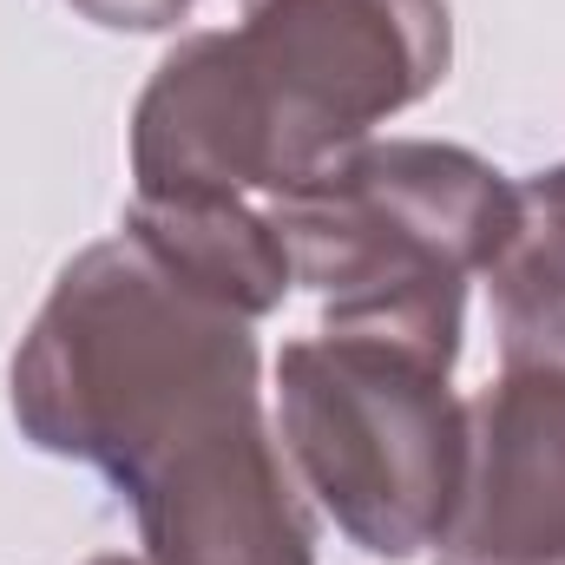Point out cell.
<instances>
[{
	"label": "cell",
	"mask_w": 565,
	"mask_h": 565,
	"mask_svg": "<svg viewBox=\"0 0 565 565\" xmlns=\"http://www.w3.org/2000/svg\"><path fill=\"white\" fill-rule=\"evenodd\" d=\"M86 565H151V559H126V553H99V559H86Z\"/></svg>",
	"instance_id": "cell-11"
},
{
	"label": "cell",
	"mask_w": 565,
	"mask_h": 565,
	"mask_svg": "<svg viewBox=\"0 0 565 565\" xmlns=\"http://www.w3.org/2000/svg\"><path fill=\"white\" fill-rule=\"evenodd\" d=\"M289 158L224 33H184L132 106V198L277 204Z\"/></svg>",
	"instance_id": "cell-7"
},
{
	"label": "cell",
	"mask_w": 565,
	"mask_h": 565,
	"mask_svg": "<svg viewBox=\"0 0 565 565\" xmlns=\"http://www.w3.org/2000/svg\"><path fill=\"white\" fill-rule=\"evenodd\" d=\"M231 46L277 126L296 191L440 93L454 20L447 0H237Z\"/></svg>",
	"instance_id": "cell-4"
},
{
	"label": "cell",
	"mask_w": 565,
	"mask_h": 565,
	"mask_svg": "<svg viewBox=\"0 0 565 565\" xmlns=\"http://www.w3.org/2000/svg\"><path fill=\"white\" fill-rule=\"evenodd\" d=\"M126 231L145 250L178 270L191 289H204L211 302L264 322L277 316L289 296V250H282L270 204H244V198H132Z\"/></svg>",
	"instance_id": "cell-8"
},
{
	"label": "cell",
	"mask_w": 565,
	"mask_h": 565,
	"mask_svg": "<svg viewBox=\"0 0 565 565\" xmlns=\"http://www.w3.org/2000/svg\"><path fill=\"white\" fill-rule=\"evenodd\" d=\"M440 565H565V362H507L467 402Z\"/></svg>",
	"instance_id": "cell-6"
},
{
	"label": "cell",
	"mask_w": 565,
	"mask_h": 565,
	"mask_svg": "<svg viewBox=\"0 0 565 565\" xmlns=\"http://www.w3.org/2000/svg\"><path fill=\"white\" fill-rule=\"evenodd\" d=\"M454 369L375 335H302L277 355V440L335 533L375 559L434 553L467 460Z\"/></svg>",
	"instance_id": "cell-3"
},
{
	"label": "cell",
	"mask_w": 565,
	"mask_h": 565,
	"mask_svg": "<svg viewBox=\"0 0 565 565\" xmlns=\"http://www.w3.org/2000/svg\"><path fill=\"white\" fill-rule=\"evenodd\" d=\"M289 277L322 296L329 335H375L427 362H460L467 282L513 237V184L480 151L369 139L270 204Z\"/></svg>",
	"instance_id": "cell-2"
},
{
	"label": "cell",
	"mask_w": 565,
	"mask_h": 565,
	"mask_svg": "<svg viewBox=\"0 0 565 565\" xmlns=\"http://www.w3.org/2000/svg\"><path fill=\"white\" fill-rule=\"evenodd\" d=\"M13 422L119 493L184 440L264 408L257 322L164 270L132 231L86 244L13 349Z\"/></svg>",
	"instance_id": "cell-1"
},
{
	"label": "cell",
	"mask_w": 565,
	"mask_h": 565,
	"mask_svg": "<svg viewBox=\"0 0 565 565\" xmlns=\"http://www.w3.org/2000/svg\"><path fill=\"white\" fill-rule=\"evenodd\" d=\"M66 7L106 33H171L178 20H191L198 0H66Z\"/></svg>",
	"instance_id": "cell-10"
},
{
	"label": "cell",
	"mask_w": 565,
	"mask_h": 565,
	"mask_svg": "<svg viewBox=\"0 0 565 565\" xmlns=\"http://www.w3.org/2000/svg\"><path fill=\"white\" fill-rule=\"evenodd\" d=\"M126 500L151 565H316V507L264 408L184 440Z\"/></svg>",
	"instance_id": "cell-5"
},
{
	"label": "cell",
	"mask_w": 565,
	"mask_h": 565,
	"mask_svg": "<svg viewBox=\"0 0 565 565\" xmlns=\"http://www.w3.org/2000/svg\"><path fill=\"white\" fill-rule=\"evenodd\" d=\"M487 277H493L500 355L565 362V164L513 184V237Z\"/></svg>",
	"instance_id": "cell-9"
}]
</instances>
